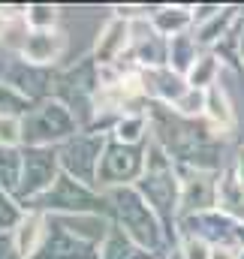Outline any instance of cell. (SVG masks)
Instances as JSON below:
<instances>
[{
    "mask_svg": "<svg viewBox=\"0 0 244 259\" xmlns=\"http://www.w3.org/2000/svg\"><path fill=\"white\" fill-rule=\"evenodd\" d=\"M103 199L109 202L112 208V223L115 229H121L124 235L139 244L142 250L148 253H157L163 256L172 244L163 220L157 217V211L145 202V196L139 193L136 187H115V190H103Z\"/></svg>",
    "mask_w": 244,
    "mask_h": 259,
    "instance_id": "1",
    "label": "cell"
},
{
    "mask_svg": "<svg viewBox=\"0 0 244 259\" xmlns=\"http://www.w3.org/2000/svg\"><path fill=\"white\" fill-rule=\"evenodd\" d=\"M82 133L78 115L61 97H43L21 118V148H61Z\"/></svg>",
    "mask_w": 244,
    "mask_h": 259,
    "instance_id": "2",
    "label": "cell"
},
{
    "mask_svg": "<svg viewBox=\"0 0 244 259\" xmlns=\"http://www.w3.org/2000/svg\"><path fill=\"white\" fill-rule=\"evenodd\" d=\"M106 145H109V136L106 133H97V130H82L78 136H72L66 145L58 148V157H61V172L75 178L78 184L85 187H97V178H100V163H103V154H106ZM103 193V190H100Z\"/></svg>",
    "mask_w": 244,
    "mask_h": 259,
    "instance_id": "3",
    "label": "cell"
},
{
    "mask_svg": "<svg viewBox=\"0 0 244 259\" xmlns=\"http://www.w3.org/2000/svg\"><path fill=\"white\" fill-rule=\"evenodd\" d=\"M103 193L94 187L78 184L75 178L63 175L55 181V187L49 193H43L36 202H30L27 208H36L49 217H61V214H82V211H103Z\"/></svg>",
    "mask_w": 244,
    "mask_h": 259,
    "instance_id": "4",
    "label": "cell"
},
{
    "mask_svg": "<svg viewBox=\"0 0 244 259\" xmlns=\"http://www.w3.org/2000/svg\"><path fill=\"white\" fill-rule=\"evenodd\" d=\"M58 178H61L58 148H24V172H21V187L15 199L27 208L43 193H49Z\"/></svg>",
    "mask_w": 244,
    "mask_h": 259,
    "instance_id": "5",
    "label": "cell"
},
{
    "mask_svg": "<svg viewBox=\"0 0 244 259\" xmlns=\"http://www.w3.org/2000/svg\"><path fill=\"white\" fill-rule=\"evenodd\" d=\"M145 175V145L130 148V145H106L103 163H100V190H115V187H136V181Z\"/></svg>",
    "mask_w": 244,
    "mask_h": 259,
    "instance_id": "6",
    "label": "cell"
},
{
    "mask_svg": "<svg viewBox=\"0 0 244 259\" xmlns=\"http://www.w3.org/2000/svg\"><path fill=\"white\" fill-rule=\"evenodd\" d=\"M178 184H181V193H178V220L181 217H193V214H205V211H214V190H217V175L211 172H199V169H190V166H178Z\"/></svg>",
    "mask_w": 244,
    "mask_h": 259,
    "instance_id": "7",
    "label": "cell"
},
{
    "mask_svg": "<svg viewBox=\"0 0 244 259\" xmlns=\"http://www.w3.org/2000/svg\"><path fill=\"white\" fill-rule=\"evenodd\" d=\"M130 21L121 15H109L100 30L94 33V42H91V61L94 66H118L121 61L130 58Z\"/></svg>",
    "mask_w": 244,
    "mask_h": 259,
    "instance_id": "8",
    "label": "cell"
},
{
    "mask_svg": "<svg viewBox=\"0 0 244 259\" xmlns=\"http://www.w3.org/2000/svg\"><path fill=\"white\" fill-rule=\"evenodd\" d=\"M66 49H69V36H66L63 27H55V30H27L18 58L24 64L36 66V69H49L58 61H63Z\"/></svg>",
    "mask_w": 244,
    "mask_h": 259,
    "instance_id": "9",
    "label": "cell"
},
{
    "mask_svg": "<svg viewBox=\"0 0 244 259\" xmlns=\"http://www.w3.org/2000/svg\"><path fill=\"white\" fill-rule=\"evenodd\" d=\"M52 223L63 229L66 235H72L75 241L88 244V247H103V241L112 235L115 223L106 211H82V214H61L52 217Z\"/></svg>",
    "mask_w": 244,
    "mask_h": 259,
    "instance_id": "10",
    "label": "cell"
},
{
    "mask_svg": "<svg viewBox=\"0 0 244 259\" xmlns=\"http://www.w3.org/2000/svg\"><path fill=\"white\" fill-rule=\"evenodd\" d=\"M205 130L217 139H229L238 127V115H235V103L229 97V88L220 81L217 88L205 91Z\"/></svg>",
    "mask_w": 244,
    "mask_h": 259,
    "instance_id": "11",
    "label": "cell"
},
{
    "mask_svg": "<svg viewBox=\"0 0 244 259\" xmlns=\"http://www.w3.org/2000/svg\"><path fill=\"white\" fill-rule=\"evenodd\" d=\"M142 72V88H145V100L148 106H166L172 109L181 94L187 91L184 75L172 72L169 66H157V69H139Z\"/></svg>",
    "mask_w": 244,
    "mask_h": 259,
    "instance_id": "12",
    "label": "cell"
},
{
    "mask_svg": "<svg viewBox=\"0 0 244 259\" xmlns=\"http://www.w3.org/2000/svg\"><path fill=\"white\" fill-rule=\"evenodd\" d=\"M49 229H52V220L49 214L36 211V208H27L24 217L18 220V226L12 229V244L18 250L21 259H36V253L43 250L46 238H49Z\"/></svg>",
    "mask_w": 244,
    "mask_h": 259,
    "instance_id": "13",
    "label": "cell"
},
{
    "mask_svg": "<svg viewBox=\"0 0 244 259\" xmlns=\"http://www.w3.org/2000/svg\"><path fill=\"white\" fill-rule=\"evenodd\" d=\"M238 21H241L238 6H223L214 18H208V21H202V24L193 27V39H196V46L202 52H217V46L226 36H235Z\"/></svg>",
    "mask_w": 244,
    "mask_h": 259,
    "instance_id": "14",
    "label": "cell"
},
{
    "mask_svg": "<svg viewBox=\"0 0 244 259\" xmlns=\"http://www.w3.org/2000/svg\"><path fill=\"white\" fill-rule=\"evenodd\" d=\"M214 211L223 214L226 220H232L235 226H241L244 223V181L232 172V166H226V169L217 175Z\"/></svg>",
    "mask_w": 244,
    "mask_h": 259,
    "instance_id": "15",
    "label": "cell"
},
{
    "mask_svg": "<svg viewBox=\"0 0 244 259\" xmlns=\"http://www.w3.org/2000/svg\"><path fill=\"white\" fill-rule=\"evenodd\" d=\"M151 24L163 39L181 36V33H193V6H181V3H163L151 9Z\"/></svg>",
    "mask_w": 244,
    "mask_h": 259,
    "instance_id": "16",
    "label": "cell"
},
{
    "mask_svg": "<svg viewBox=\"0 0 244 259\" xmlns=\"http://www.w3.org/2000/svg\"><path fill=\"white\" fill-rule=\"evenodd\" d=\"M151 139V118L148 112H124L121 118L109 130V142L115 145H130V148H142Z\"/></svg>",
    "mask_w": 244,
    "mask_h": 259,
    "instance_id": "17",
    "label": "cell"
},
{
    "mask_svg": "<svg viewBox=\"0 0 244 259\" xmlns=\"http://www.w3.org/2000/svg\"><path fill=\"white\" fill-rule=\"evenodd\" d=\"M223 72H226V64H223V58H220L217 52H202V55L196 58V64L187 69L184 81H187V88L211 91V88H217V84H220Z\"/></svg>",
    "mask_w": 244,
    "mask_h": 259,
    "instance_id": "18",
    "label": "cell"
},
{
    "mask_svg": "<svg viewBox=\"0 0 244 259\" xmlns=\"http://www.w3.org/2000/svg\"><path fill=\"white\" fill-rule=\"evenodd\" d=\"M199 55H202V49L196 46L193 33H181V36L166 39V66L178 75H187V69L196 64Z\"/></svg>",
    "mask_w": 244,
    "mask_h": 259,
    "instance_id": "19",
    "label": "cell"
},
{
    "mask_svg": "<svg viewBox=\"0 0 244 259\" xmlns=\"http://www.w3.org/2000/svg\"><path fill=\"white\" fill-rule=\"evenodd\" d=\"M24 172V148H0V190L18 193Z\"/></svg>",
    "mask_w": 244,
    "mask_h": 259,
    "instance_id": "20",
    "label": "cell"
},
{
    "mask_svg": "<svg viewBox=\"0 0 244 259\" xmlns=\"http://www.w3.org/2000/svg\"><path fill=\"white\" fill-rule=\"evenodd\" d=\"M100 259H163V256L142 250L139 244H133V241L124 235L121 229H112V235H109V238L103 241V247H100Z\"/></svg>",
    "mask_w": 244,
    "mask_h": 259,
    "instance_id": "21",
    "label": "cell"
},
{
    "mask_svg": "<svg viewBox=\"0 0 244 259\" xmlns=\"http://www.w3.org/2000/svg\"><path fill=\"white\" fill-rule=\"evenodd\" d=\"M24 24H27V30H55V27H61V6L27 3L24 6Z\"/></svg>",
    "mask_w": 244,
    "mask_h": 259,
    "instance_id": "22",
    "label": "cell"
},
{
    "mask_svg": "<svg viewBox=\"0 0 244 259\" xmlns=\"http://www.w3.org/2000/svg\"><path fill=\"white\" fill-rule=\"evenodd\" d=\"M30 109H33V100H27L21 91H15L0 78V118H24Z\"/></svg>",
    "mask_w": 244,
    "mask_h": 259,
    "instance_id": "23",
    "label": "cell"
},
{
    "mask_svg": "<svg viewBox=\"0 0 244 259\" xmlns=\"http://www.w3.org/2000/svg\"><path fill=\"white\" fill-rule=\"evenodd\" d=\"M172 112L184 121H202V115H205V91L187 88L181 94V100L172 106Z\"/></svg>",
    "mask_w": 244,
    "mask_h": 259,
    "instance_id": "24",
    "label": "cell"
},
{
    "mask_svg": "<svg viewBox=\"0 0 244 259\" xmlns=\"http://www.w3.org/2000/svg\"><path fill=\"white\" fill-rule=\"evenodd\" d=\"M24 205L15 199L12 193H6V190H0V232H12L15 226H18V220L24 217Z\"/></svg>",
    "mask_w": 244,
    "mask_h": 259,
    "instance_id": "25",
    "label": "cell"
},
{
    "mask_svg": "<svg viewBox=\"0 0 244 259\" xmlns=\"http://www.w3.org/2000/svg\"><path fill=\"white\" fill-rule=\"evenodd\" d=\"M175 250L184 259H211V244L196 235H175Z\"/></svg>",
    "mask_w": 244,
    "mask_h": 259,
    "instance_id": "26",
    "label": "cell"
},
{
    "mask_svg": "<svg viewBox=\"0 0 244 259\" xmlns=\"http://www.w3.org/2000/svg\"><path fill=\"white\" fill-rule=\"evenodd\" d=\"M21 118H0V148H21Z\"/></svg>",
    "mask_w": 244,
    "mask_h": 259,
    "instance_id": "27",
    "label": "cell"
},
{
    "mask_svg": "<svg viewBox=\"0 0 244 259\" xmlns=\"http://www.w3.org/2000/svg\"><path fill=\"white\" fill-rule=\"evenodd\" d=\"M21 15H24V6H21V9H15V6H0V46H3V36H6L9 24H12L15 18H21Z\"/></svg>",
    "mask_w": 244,
    "mask_h": 259,
    "instance_id": "28",
    "label": "cell"
},
{
    "mask_svg": "<svg viewBox=\"0 0 244 259\" xmlns=\"http://www.w3.org/2000/svg\"><path fill=\"white\" fill-rule=\"evenodd\" d=\"M0 259H21L12 244V232H0Z\"/></svg>",
    "mask_w": 244,
    "mask_h": 259,
    "instance_id": "29",
    "label": "cell"
},
{
    "mask_svg": "<svg viewBox=\"0 0 244 259\" xmlns=\"http://www.w3.org/2000/svg\"><path fill=\"white\" fill-rule=\"evenodd\" d=\"M211 259H238V247L235 244H214Z\"/></svg>",
    "mask_w": 244,
    "mask_h": 259,
    "instance_id": "30",
    "label": "cell"
},
{
    "mask_svg": "<svg viewBox=\"0 0 244 259\" xmlns=\"http://www.w3.org/2000/svg\"><path fill=\"white\" fill-rule=\"evenodd\" d=\"M229 166H232V172H235V175L244 181V145L235 151V157H232V163H229Z\"/></svg>",
    "mask_w": 244,
    "mask_h": 259,
    "instance_id": "31",
    "label": "cell"
},
{
    "mask_svg": "<svg viewBox=\"0 0 244 259\" xmlns=\"http://www.w3.org/2000/svg\"><path fill=\"white\" fill-rule=\"evenodd\" d=\"M235 58H238V64L244 66V24L235 30Z\"/></svg>",
    "mask_w": 244,
    "mask_h": 259,
    "instance_id": "32",
    "label": "cell"
},
{
    "mask_svg": "<svg viewBox=\"0 0 244 259\" xmlns=\"http://www.w3.org/2000/svg\"><path fill=\"white\" fill-rule=\"evenodd\" d=\"M163 259H184V256H181V253H178V250H175V247H169V250L163 253Z\"/></svg>",
    "mask_w": 244,
    "mask_h": 259,
    "instance_id": "33",
    "label": "cell"
},
{
    "mask_svg": "<svg viewBox=\"0 0 244 259\" xmlns=\"http://www.w3.org/2000/svg\"><path fill=\"white\" fill-rule=\"evenodd\" d=\"M238 259H244V250H238Z\"/></svg>",
    "mask_w": 244,
    "mask_h": 259,
    "instance_id": "34",
    "label": "cell"
}]
</instances>
